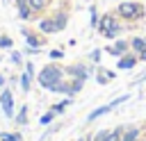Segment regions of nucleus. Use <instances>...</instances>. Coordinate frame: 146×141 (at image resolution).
Wrapping results in <instances>:
<instances>
[{"mask_svg": "<svg viewBox=\"0 0 146 141\" xmlns=\"http://www.w3.org/2000/svg\"><path fill=\"white\" fill-rule=\"evenodd\" d=\"M62 82V68L55 64H48L41 73H39V84L48 91H55V86Z\"/></svg>", "mask_w": 146, "mask_h": 141, "instance_id": "f257e3e1", "label": "nucleus"}, {"mask_svg": "<svg viewBox=\"0 0 146 141\" xmlns=\"http://www.w3.org/2000/svg\"><path fill=\"white\" fill-rule=\"evenodd\" d=\"M66 14L64 11H57L55 16H48V18H41L39 20V30L43 34H55V32H62L66 27Z\"/></svg>", "mask_w": 146, "mask_h": 141, "instance_id": "f03ea898", "label": "nucleus"}, {"mask_svg": "<svg viewBox=\"0 0 146 141\" xmlns=\"http://www.w3.org/2000/svg\"><path fill=\"white\" fill-rule=\"evenodd\" d=\"M98 30H100L107 39H114V36H119L121 25H119V20H116L112 14H105V16H100V20H98Z\"/></svg>", "mask_w": 146, "mask_h": 141, "instance_id": "7ed1b4c3", "label": "nucleus"}, {"mask_svg": "<svg viewBox=\"0 0 146 141\" xmlns=\"http://www.w3.org/2000/svg\"><path fill=\"white\" fill-rule=\"evenodd\" d=\"M119 16L125 18V20H137V18L144 16V7L137 5V2H128V0H125V2L119 5Z\"/></svg>", "mask_w": 146, "mask_h": 141, "instance_id": "20e7f679", "label": "nucleus"}, {"mask_svg": "<svg viewBox=\"0 0 146 141\" xmlns=\"http://www.w3.org/2000/svg\"><path fill=\"white\" fill-rule=\"evenodd\" d=\"M0 105H2V111H5V116H14V96H11V91L9 89H5L2 91V96H0Z\"/></svg>", "mask_w": 146, "mask_h": 141, "instance_id": "39448f33", "label": "nucleus"}, {"mask_svg": "<svg viewBox=\"0 0 146 141\" xmlns=\"http://www.w3.org/2000/svg\"><path fill=\"white\" fill-rule=\"evenodd\" d=\"M135 64H137V57H135V55H121V57H119V68H123V70L132 68Z\"/></svg>", "mask_w": 146, "mask_h": 141, "instance_id": "423d86ee", "label": "nucleus"}, {"mask_svg": "<svg viewBox=\"0 0 146 141\" xmlns=\"http://www.w3.org/2000/svg\"><path fill=\"white\" fill-rule=\"evenodd\" d=\"M66 73H68V75H73V77L87 80V68H84V66H80V64H75V66H68V68H66Z\"/></svg>", "mask_w": 146, "mask_h": 141, "instance_id": "0eeeda50", "label": "nucleus"}, {"mask_svg": "<svg viewBox=\"0 0 146 141\" xmlns=\"http://www.w3.org/2000/svg\"><path fill=\"white\" fill-rule=\"evenodd\" d=\"M125 50H128V43H125V41H116L112 48H107V52H110V55H116V57L125 55Z\"/></svg>", "mask_w": 146, "mask_h": 141, "instance_id": "6e6552de", "label": "nucleus"}, {"mask_svg": "<svg viewBox=\"0 0 146 141\" xmlns=\"http://www.w3.org/2000/svg\"><path fill=\"white\" fill-rule=\"evenodd\" d=\"M23 36L27 39V43H30L32 48H39V45L43 43V39H41V36H36V34H32L30 30H23Z\"/></svg>", "mask_w": 146, "mask_h": 141, "instance_id": "1a4fd4ad", "label": "nucleus"}, {"mask_svg": "<svg viewBox=\"0 0 146 141\" xmlns=\"http://www.w3.org/2000/svg\"><path fill=\"white\" fill-rule=\"evenodd\" d=\"M110 109H112V105H105V107H98V109H94V111H91V114L87 116V121L91 123V121H96L98 116H103V114H107Z\"/></svg>", "mask_w": 146, "mask_h": 141, "instance_id": "9d476101", "label": "nucleus"}, {"mask_svg": "<svg viewBox=\"0 0 146 141\" xmlns=\"http://www.w3.org/2000/svg\"><path fill=\"white\" fill-rule=\"evenodd\" d=\"M137 136H139V127H130V130L123 132V139L121 141H137Z\"/></svg>", "mask_w": 146, "mask_h": 141, "instance_id": "9b49d317", "label": "nucleus"}, {"mask_svg": "<svg viewBox=\"0 0 146 141\" xmlns=\"http://www.w3.org/2000/svg\"><path fill=\"white\" fill-rule=\"evenodd\" d=\"M27 5H30L32 11H41V9H46L48 0H27Z\"/></svg>", "mask_w": 146, "mask_h": 141, "instance_id": "f8f14e48", "label": "nucleus"}, {"mask_svg": "<svg viewBox=\"0 0 146 141\" xmlns=\"http://www.w3.org/2000/svg\"><path fill=\"white\" fill-rule=\"evenodd\" d=\"M130 45H132V50L141 52V50H144V45H146V39H141V36H135V39L130 41Z\"/></svg>", "mask_w": 146, "mask_h": 141, "instance_id": "ddd939ff", "label": "nucleus"}, {"mask_svg": "<svg viewBox=\"0 0 146 141\" xmlns=\"http://www.w3.org/2000/svg\"><path fill=\"white\" fill-rule=\"evenodd\" d=\"M112 77H114V73H110V70H98V82H100V84L110 82Z\"/></svg>", "mask_w": 146, "mask_h": 141, "instance_id": "4468645a", "label": "nucleus"}, {"mask_svg": "<svg viewBox=\"0 0 146 141\" xmlns=\"http://www.w3.org/2000/svg\"><path fill=\"white\" fill-rule=\"evenodd\" d=\"M30 82H32V73H30V70H25V73H23V77H21V86L27 91V89H30Z\"/></svg>", "mask_w": 146, "mask_h": 141, "instance_id": "2eb2a0df", "label": "nucleus"}, {"mask_svg": "<svg viewBox=\"0 0 146 141\" xmlns=\"http://www.w3.org/2000/svg\"><path fill=\"white\" fill-rule=\"evenodd\" d=\"M82 84H84V80H80V77H75L73 82H71V96H75L80 89H82Z\"/></svg>", "mask_w": 146, "mask_h": 141, "instance_id": "dca6fc26", "label": "nucleus"}, {"mask_svg": "<svg viewBox=\"0 0 146 141\" xmlns=\"http://www.w3.org/2000/svg\"><path fill=\"white\" fill-rule=\"evenodd\" d=\"M16 123H18V125L27 123V107H23V109L18 111V116H16Z\"/></svg>", "mask_w": 146, "mask_h": 141, "instance_id": "f3484780", "label": "nucleus"}, {"mask_svg": "<svg viewBox=\"0 0 146 141\" xmlns=\"http://www.w3.org/2000/svg\"><path fill=\"white\" fill-rule=\"evenodd\" d=\"M119 139H123V130H121V127L107 134V141H119Z\"/></svg>", "mask_w": 146, "mask_h": 141, "instance_id": "a211bd4d", "label": "nucleus"}, {"mask_svg": "<svg viewBox=\"0 0 146 141\" xmlns=\"http://www.w3.org/2000/svg\"><path fill=\"white\" fill-rule=\"evenodd\" d=\"M52 116H55V111H52V109H50L48 114H43V116H41V125H48V123L52 121Z\"/></svg>", "mask_w": 146, "mask_h": 141, "instance_id": "6ab92c4d", "label": "nucleus"}, {"mask_svg": "<svg viewBox=\"0 0 146 141\" xmlns=\"http://www.w3.org/2000/svg\"><path fill=\"white\" fill-rule=\"evenodd\" d=\"M68 102H71V100H64V102H59V105H55V107H52V111H55V114H59V111H64Z\"/></svg>", "mask_w": 146, "mask_h": 141, "instance_id": "aec40b11", "label": "nucleus"}, {"mask_svg": "<svg viewBox=\"0 0 146 141\" xmlns=\"http://www.w3.org/2000/svg\"><path fill=\"white\" fill-rule=\"evenodd\" d=\"M0 48H11V39L9 36H0Z\"/></svg>", "mask_w": 146, "mask_h": 141, "instance_id": "412c9836", "label": "nucleus"}, {"mask_svg": "<svg viewBox=\"0 0 146 141\" xmlns=\"http://www.w3.org/2000/svg\"><path fill=\"white\" fill-rule=\"evenodd\" d=\"M89 11H91V25H98V14H96V7H91Z\"/></svg>", "mask_w": 146, "mask_h": 141, "instance_id": "4be33fe9", "label": "nucleus"}, {"mask_svg": "<svg viewBox=\"0 0 146 141\" xmlns=\"http://www.w3.org/2000/svg\"><path fill=\"white\" fill-rule=\"evenodd\" d=\"M107 134H110V132H105V130H103V132H98V134H96V139H94V141H107Z\"/></svg>", "mask_w": 146, "mask_h": 141, "instance_id": "5701e85b", "label": "nucleus"}, {"mask_svg": "<svg viewBox=\"0 0 146 141\" xmlns=\"http://www.w3.org/2000/svg\"><path fill=\"white\" fill-rule=\"evenodd\" d=\"M18 134H2V141H18Z\"/></svg>", "mask_w": 146, "mask_h": 141, "instance_id": "b1692460", "label": "nucleus"}, {"mask_svg": "<svg viewBox=\"0 0 146 141\" xmlns=\"http://www.w3.org/2000/svg\"><path fill=\"white\" fill-rule=\"evenodd\" d=\"M50 57H52V59H62L64 52H62V50H50Z\"/></svg>", "mask_w": 146, "mask_h": 141, "instance_id": "393cba45", "label": "nucleus"}, {"mask_svg": "<svg viewBox=\"0 0 146 141\" xmlns=\"http://www.w3.org/2000/svg\"><path fill=\"white\" fill-rule=\"evenodd\" d=\"M11 61L14 64H21V52H11Z\"/></svg>", "mask_w": 146, "mask_h": 141, "instance_id": "a878e982", "label": "nucleus"}, {"mask_svg": "<svg viewBox=\"0 0 146 141\" xmlns=\"http://www.w3.org/2000/svg\"><path fill=\"white\" fill-rule=\"evenodd\" d=\"M91 59L98 61V59H100V50H94V52H91Z\"/></svg>", "mask_w": 146, "mask_h": 141, "instance_id": "bb28decb", "label": "nucleus"}, {"mask_svg": "<svg viewBox=\"0 0 146 141\" xmlns=\"http://www.w3.org/2000/svg\"><path fill=\"white\" fill-rule=\"evenodd\" d=\"M139 59H141V61H146V45H144V50L139 52Z\"/></svg>", "mask_w": 146, "mask_h": 141, "instance_id": "cd10ccee", "label": "nucleus"}]
</instances>
